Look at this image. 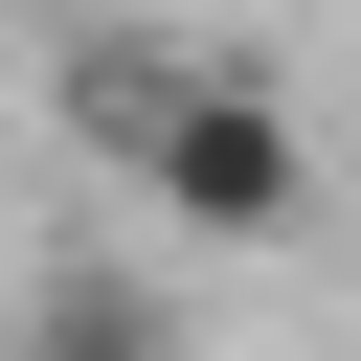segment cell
<instances>
[{
    "label": "cell",
    "instance_id": "cell-1",
    "mask_svg": "<svg viewBox=\"0 0 361 361\" xmlns=\"http://www.w3.org/2000/svg\"><path fill=\"white\" fill-rule=\"evenodd\" d=\"M113 135H135V180H158L203 248H271V226H293V180H316V158H293V113H271V90H226V68H180V90H158V68H113Z\"/></svg>",
    "mask_w": 361,
    "mask_h": 361
}]
</instances>
